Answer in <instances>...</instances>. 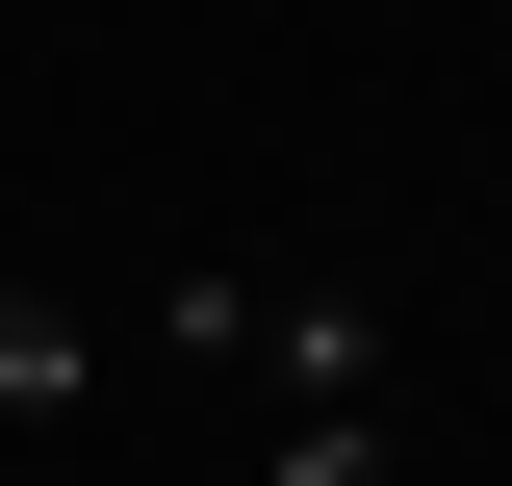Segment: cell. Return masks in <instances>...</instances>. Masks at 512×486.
<instances>
[{
	"label": "cell",
	"mask_w": 512,
	"mask_h": 486,
	"mask_svg": "<svg viewBox=\"0 0 512 486\" xmlns=\"http://www.w3.org/2000/svg\"><path fill=\"white\" fill-rule=\"evenodd\" d=\"M77 384H103V333H77L52 282H0V410H77Z\"/></svg>",
	"instance_id": "obj_2"
},
{
	"label": "cell",
	"mask_w": 512,
	"mask_h": 486,
	"mask_svg": "<svg viewBox=\"0 0 512 486\" xmlns=\"http://www.w3.org/2000/svg\"><path fill=\"white\" fill-rule=\"evenodd\" d=\"M256 384H308V410H384V307H359V282H256Z\"/></svg>",
	"instance_id": "obj_1"
}]
</instances>
